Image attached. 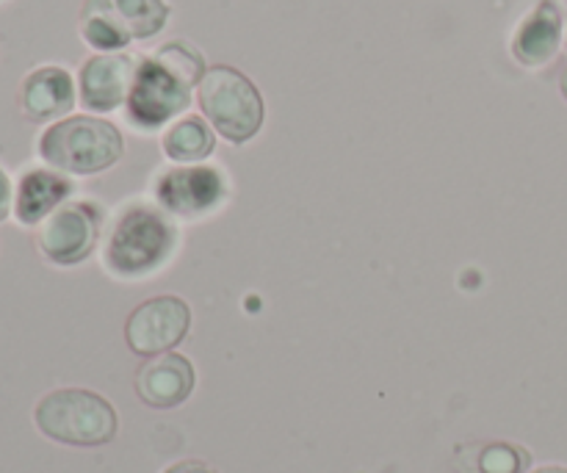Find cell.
Listing matches in <instances>:
<instances>
[{
    "mask_svg": "<svg viewBox=\"0 0 567 473\" xmlns=\"http://www.w3.org/2000/svg\"><path fill=\"white\" fill-rule=\"evenodd\" d=\"M205 78L203 55L183 42H169L144 61L133 78L127 109L142 127H158L192 100V86Z\"/></svg>",
    "mask_w": 567,
    "mask_h": 473,
    "instance_id": "1",
    "label": "cell"
},
{
    "mask_svg": "<svg viewBox=\"0 0 567 473\" xmlns=\"http://www.w3.org/2000/svg\"><path fill=\"white\" fill-rule=\"evenodd\" d=\"M39 153L53 169L94 175L120 161L122 133L97 116H66L42 133Z\"/></svg>",
    "mask_w": 567,
    "mask_h": 473,
    "instance_id": "2",
    "label": "cell"
},
{
    "mask_svg": "<svg viewBox=\"0 0 567 473\" xmlns=\"http://www.w3.org/2000/svg\"><path fill=\"white\" fill-rule=\"evenodd\" d=\"M37 426L66 446H103L116 435V413L100 393L61 388L37 404Z\"/></svg>",
    "mask_w": 567,
    "mask_h": 473,
    "instance_id": "3",
    "label": "cell"
},
{
    "mask_svg": "<svg viewBox=\"0 0 567 473\" xmlns=\"http://www.w3.org/2000/svg\"><path fill=\"white\" fill-rule=\"evenodd\" d=\"M199 105L227 142H249L264 125V97L247 75L233 66H214L199 81Z\"/></svg>",
    "mask_w": 567,
    "mask_h": 473,
    "instance_id": "4",
    "label": "cell"
},
{
    "mask_svg": "<svg viewBox=\"0 0 567 473\" xmlns=\"http://www.w3.org/2000/svg\"><path fill=\"white\" fill-rule=\"evenodd\" d=\"M169 6L164 0H86L81 33L92 48L120 50L136 39H150L166 25Z\"/></svg>",
    "mask_w": 567,
    "mask_h": 473,
    "instance_id": "5",
    "label": "cell"
},
{
    "mask_svg": "<svg viewBox=\"0 0 567 473\" xmlns=\"http://www.w3.org/2000/svg\"><path fill=\"white\" fill-rule=\"evenodd\" d=\"M172 249V227L158 214L136 208L116 225L109 247L111 269L120 275H142L155 269Z\"/></svg>",
    "mask_w": 567,
    "mask_h": 473,
    "instance_id": "6",
    "label": "cell"
},
{
    "mask_svg": "<svg viewBox=\"0 0 567 473\" xmlns=\"http://www.w3.org/2000/svg\"><path fill=\"white\" fill-rule=\"evenodd\" d=\"M192 327V310L177 297H155L138 305L125 325L127 347L144 358H155L186 338Z\"/></svg>",
    "mask_w": 567,
    "mask_h": 473,
    "instance_id": "7",
    "label": "cell"
},
{
    "mask_svg": "<svg viewBox=\"0 0 567 473\" xmlns=\"http://www.w3.org/2000/svg\"><path fill=\"white\" fill-rule=\"evenodd\" d=\"M100 222L92 205L66 203L55 208L39 230V249L59 266H75L89 258L97 244Z\"/></svg>",
    "mask_w": 567,
    "mask_h": 473,
    "instance_id": "8",
    "label": "cell"
},
{
    "mask_svg": "<svg viewBox=\"0 0 567 473\" xmlns=\"http://www.w3.org/2000/svg\"><path fill=\"white\" fill-rule=\"evenodd\" d=\"M194 391V369L183 354L164 352L136 371V393L147 408L169 410L186 402Z\"/></svg>",
    "mask_w": 567,
    "mask_h": 473,
    "instance_id": "9",
    "label": "cell"
},
{
    "mask_svg": "<svg viewBox=\"0 0 567 473\" xmlns=\"http://www.w3.org/2000/svg\"><path fill=\"white\" fill-rule=\"evenodd\" d=\"M136 66L127 55H94L81 70V103L89 111H114L131 94Z\"/></svg>",
    "mask_w": 567,
    "mask_h": 473,
    "instance_id": "10",
    "label": "cell"
},
{
    "mask_svg": "<svg viewBox=\"0 0 567 473\" xmlns=\"http://www.w3.org/2000/svg\"><path fill=\"white\" fill-rule=\"evenodd\" d=\"M20 105L31 122H50L64 116L75 105V86L61 66H39L22 81Z\"/></svg>",
    "mask_w": 567,
    "mask_h": 473,
    "instance_id": "11",
    "label": "cell"
},
{
    "mask_svg": "<svg viewBox=\"0 0 567 473\" xmlns=\"http://www.w3.org/2000/svg\"><path fill=\"white\" fill-rule=\"evenodd\" d=\"M166 208L177 214H199L219 203L221 177L214 169H181L172 172L158 186Z\"/></svg>",
    "mask_w": 567,
    "mask_h": 473,
    "instance_id": "12",
    "label": "cell"
},
{
    "mask_svg": "<svg viewBox=\"0 0 567 473\" xmlns=\"http://www.w3.org/2000/svg\"><path fill=\"white\" fill-rule=\"evenodd\" d=\"M559 31H563V25H559L557 3H554V0H543L535 9V14L520 25L518 37H515V59L526 66L546 64V61L557 53Z\"/></svg>",
    "mask_w": 567,
    "mask_h": 473,
    "instance_id": "13",
    "label": "cell"
},
{
    "mask_svg": "<svg viewBox=\"0 0 567 473\" xmlns=\"http://www.w3.org/2000/svg\"><path fill=\"white\" fill-rule=\"evenodd\" d=\"M70 194V181H64L55 172L33 169L20 181L14 199V214L22 225H37V222L48 219L55 208Z\"/></svg>",
    "mask_w": 567,
    "mask_h": 473,
    "instance_id": "14",
    "label": "cell"
},
{
    "mask_svg": "<svg viewBox=\"0 0 567 473\" xmlns=\"http://www.w3.org/2000/svg\"><path fill=\"white\" fill-rule=\"evenodd\" d=\"M214 133L197 116L181 120L164 133V153L172 161H203L214 153Z\"/></svg>",
    "mask_w": 567,
    "mask_h": 473,
    "instance_id": "15",
    "label": "cell"
},
{
    "mask_svg": "<svg viewBox=\"0 0 567 473\" xmlns=\"http://www.w3.org/2000/svg\"><path fill=\"white\" fill-rule=\"evenodd\" d=\"M476 457V473H524L526 465L532 463L529 452L513 443H487V446L474 449Z\"/></svg>",
    "mask_w": 567,
    "mask_h": 473,
    "instance_id": "16",
    "label": "cell"
},
{
    "mask_svg": "<svg viewBox=\"0 0 567 473\" xmlns=\"http://www.w3.org/2000/svg\"><path fill=\"white\" fill-rule=\"evenodd\" d=\"M164 473H216V471L210 469L208 463H203V460H183V463H175Z\"/></svg>",
    "mask_w": 567,
    "mask_h": 473,
    "instance_id": "17",
    "label": "cell"
},
{
    "mask_svg": "<svg viewBox=\"0 0 567 473\" xmlns=\"http://www.w3.org/2000/svg\"><path fill=\"white\" fill-rule=\"evenodd\" d=\"M9 210H11V183L9 177H6V172L0 169V222L9 216Z\"/></svg>",
    "mask_w": 567,
    "mask_h": 473,
    "instance_id": "18",
    "label": "cell"
},
{
    "mask_svg": "<svg viewBox=\"0 0 567 473\" xmlns=\"http://www.w3.org/2000/svg\"><path fill=\"white\" fill-rule=\"evenodd\" d=\"M535 473H567V469H559V465H548V469H540Z\"/></svg>",
    "mask_w": 567,
    "mask_h": 473,
    "instance_id": "19",
    "label": "cell"
},
{
    "mask_svg": "<svg viewBox=\"0 0 567 473\" xmlns=\"http://www.w3.org/2000/svg\"><path fill=\"white\" fill-rule=\"evenodd\" d=\"M559 86H563V94H565V100H567V70L563 72V78H559Z\"/></svg>",
    "mask_w": 567,
    "mask_h": 473,
    "instance_id": "20",
    "label": "cell"
},
{
    "mask_svg": "<svg viewBox=\"0 0 567 473\" xmlns=\"http://www.w3.org/2000/svg\"><path fill=\"white\" fill-rule=\"evenodd\" d=\"M565 44H567V22H565Z\"/></svg>",
    "mask_w": 567,
    "mask_h": 473,
    "instance_id": "21",
    "label": "cell"
}]
</instances>
